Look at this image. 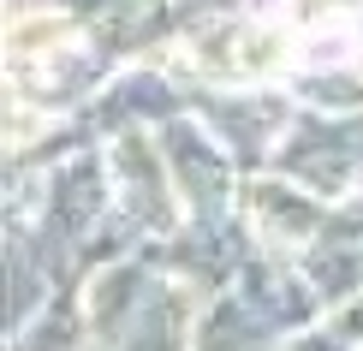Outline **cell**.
Masks as SVG:
<instances>
[{
	"mask_svg": "<svg viewBox=\"0 0 363 351\" xmlns=\"http://www.w3.org/2000/svg\"><path fill=\"white\" fill-rule=\"evenodd\" d=\"M54 36H72V18H60V12H48V18H12V54H42V48H48V42Z\"/></svg>",
	"mask_w": 363,
	"mask_h": 351,
	"instance_id": "6da1fadb",
	"label": "cell"
}]
</instances>
